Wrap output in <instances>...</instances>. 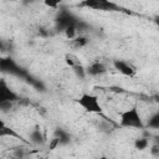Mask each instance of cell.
Masks as SVG:
<instances>
[{"instance_id":"ba28073f","label":"cell","mask_w":159,"mask_h":159,"mask_svg":"<svg viewBox=\"0 0 159 159\" xmlns=\"http://www.w3.org/2000/svg\"><path fill=\"white\" fill-rule=\"evenodd\" d=\"M0 67H1L2 72H9V73L16 75V76H22L24 75V70L21 67H19V65H16L11 57L1 58L0 60Z\"/></svg>"},{"instance_id":"9c48e42d","label":"cell","mask_w":159,"mask_h":159,"mask_svg":"<svg viewBox=\"0 0 159 159\" xmlns=\"http://www.w3.org/2000/svg\"><path fill=\"white\" fill-rule=\"evenodd\" d=\"M86 72H87V76L98 77V76H102L107 72V67L101 61H93L92 63H89L86 67Z\"/></svg>"},{"instance_id":"7a4b0ae2","label":"cell","mask_w":159,"mask_h":159,"mask_svg":"<svg viewBox=\"0 0 159 159\" xmlns=\"http://www.w3.org/2000/svg\"><path fill=\"white\" fill-rule=\"evenodd\" d=\"M77 104L83 108L88 113H94V114H103V108L102 104L98 99V97L93 93L83 92L76 98Z\"/></svg>"},{"instance_id":"603a6c76","label":"cell","mask_w":159,"mask_h":159,"mask_svg":"<svg viewBox=\"0 0 159 159\" xmlns=\"http://www.w3.org/2000/svg\"><path fill=\"white\" fill-rule=\"evenodd\" d=\"M10 159H17V158H14V157H11V158H10Z\"/></svg>"},{"instance_id":"44dd1931","label":"cell","mask_w":159,"mask_h":159,"mask_svg":"<svg viewBox=\"0 0 159 159\" xmlns=\"http://www.w3.org/2000/svg\"><path fill=\"white\" fill-rule=\"evenodd\" d=\"M153 21H154V24H155L157 26H159V15H155V16L153 17Z\"/></svg>"},{"instance_id":"e0dca14e","label":"cell","mask_w":159,"mask_h":159,"mask_svg":"<svg viewBox=\"0 0 159 159\" xmlns=\"http://www.w3.org/2000/svg\"><path fill=\"white\" fill-rule=\"evenodd\" d=\"M148 147H149V140H148V138H137V139L134 140V148H135L137 150H139V152L145 150Z\"/></svg>"},{"instance_id":"7402d4cb","label":"cell","mask_w":159,"mask_h":159,"mask_svg":"<svg viewBox=\"0 0 159 159\" xmlns=\"http://www.w3.org/2000/svg\"><path fill=\"white\" fill-rule=\"evenodd\" d=\"M98 159H109V158H108L107 155H101V157H99Z\"/></svg>"},{"instance_id":"30bf717a","label":"cell","mask_w":159,"mask_h":159,"mask_svg":"<svg viewBox=\"0 0 159 159\" xmlns=\"http://www.w3.org/2000/svg\"><path fill=\"white\" fill-rule=\"evenodd\" d=\"M29 142H30V144H34V145H37V147L39 145H43L46 143V138H45V135H43V133H42V130L40 129L39 125H35L30 130Z\"/></svg>"},{"instance_id":"277c9868","label":"cell","mask_w":159,"mask_h":159,"mask_svg":"<svg viewBox=\"0 0 159 159\" xmlns=\"http://www.w3.org/2000/svg\"><path fill=\"white\" fill-rule=\"evenodd\" d=\"M81 7L101 10V11H123L124 9L118 4L109 1V0H83L78 4Z\"/></svg>"},{"instance_id":"4fadbf2b","label":"cell","mask_w":159,"mask_h":159,"mask_svg":"<svg viewBox=\"0 0 159 159\" xmlns=\"http://www.w3.org/2000/svg\"><path fill=\"white\" fill-rule=\"evenodd\" d=\"M88 42H89V40H88V37H86L84 35H78L76 39H73L72 41H71V47L72 48H83V47H86L87 45H88Z\"/></svg>"},{"instance_id":"9a60e30c","label":"cell","mask_w":159,"mask_h":159,"mask_svg":"<svg viewBox=\"0 0 159 159\" xmlns=\"http://www.w3.org/2000/svg\"><path fill=\"white\" fill-rule=\"evenodd\" d=\"M78 31H80V29H78V26L77 25H71V26H68L65 31H63V34H65V36L68 39V40H73V39H76L77 36H78Z\"/></svg>"},{"instance_id":"ac0fdd59","label":"cell","mask_w":159,"mask_h":159,"mask_svg":"<svg viewBox=\"0 0 159 159\" xmlns=\"http://www.w3.org/2000/svg\"><path fill=\"white\" fill-rule=\"evenodd\" d=\"M72 70H73V72L76 73V76H77L78 78H84V77L87 76L86 68H84L82 65H80V66H77V67H75V68H72Z\"/></svg>"},{"instance_id":"ffe728a7","label":"cell","mask_w":159,"mask_h":159,"mask_svg":"<svg viewBox=\"0 0 159 159\" xmlns=\"http://www.w3.org/2000/svg\"><path fill=\"white\" fill-rule=\"evenodd\" d=\"M45 5L47 7H52V9H57L60 6V2H51V1H45Z\"/></svg>"},{"instance_id":"6da1fadb","label":"cell","mask_w":159,"mask_h":159,"mask_svg":"<svg viewBox=\"0 0 159 159\" xmlns=\"http://www.w3.org/2000/svg\"><path fill=\"white\" fill-rule=\"evenodd\" d=\"M119 124L124 128H134V129L145 128V124L142 119V116L137 106H133L119 114Z\"/></svg>"},{"instance_id":"d6986e66","label":"cell","mask_w":159,"mask_h":159,"mask_svg":"<svg viewBox=\"0 0 159 159\" xmlns=\"http://www.w3.org/2000/svg\"><path fill=\"white\" fill-rule=\"evenodd\" d=\"M12 107H14V103H10V102L0 103V109H1V112H7V111L11 109Z\"/></svg>"},{"instance_id":"5b68a950","label":"cell","mask_w":159,"mask_h":159,"mask_svg":"<svg viewBox=\"0 0 159 159\" xmlns=\"http://www.w3.org/2000/svg\"><path fill=\"white\" fill-rule=\"evenodd\" d=\"M21 101V96L17 94L15 91H12L10 88V86L6 83V81L4 78L0 80V103H16Z\"/></svg>"},{"instance_id":"3957f363","label":"cell","mask_w":159,"mask_h":159,"mask_svg":"<svg viewBox=\"0 0 159 159\" xmlns=\"http://www.w3.org/2000/svg\"><path fill=\"white\" fill-rule=\"evenodd\" d=\"M56 24H57V29L60 31H65L71 25H77L80 30H83V27L86 26V24L83 21H81V19H78L76 15H73L68 10H61L58 12V15L56 17Z\"/></svg>"},{"instance_id":"cb8c5ba5","label":"cell","mask_w":159,"mask_h":159,"mask_svg":"<svg viewBox=\"0 0 159 159\" xmlns=\"http://www.w3.org/2000/svg\"><path fill=\"white\" fill-rule=\"evenodd\" d=\"M157 137H158V138H159V134H158V135H157Z\"/></svg>"},{"instance_id":"5bb4252c","label":"cell","mask_w":159,"mask_h":159,"mask_svg":"<svg viewBox=\"0 0 159 159\" xmlns=\"http://www.w3.org/2000/svg\"><path fill=\"white\" fill-rule=\"evenodd\" d=\"M65 61H66L67 66H70L71 68H75V67H77L80 65H82L80 58L76 55H73V53H66L65 55Z\"/></svg>"},{"instance_id":"2e32d148","label":"cell","mask_w":159,"mask_h":159,"mask_svg":"<svg viewBox=\"0 0 159 159\" xmlns=\"http://www.w3.org/2000/svg\"><path fill=\"white\" fill-rule=\"evenodd\" d=\"M27 154H29V152H27V149H26L25 147L19 145V147H14V148H12V157H14V158L25 159V158L27 157Z\"/></svg>"},{"instance_id":"7c38bea8","label":"cell","mask_w":159,"mask_h":159,"mask_svg":"<svg viewBox=\"0 0 159 159\" xmlns=\"http://www.w3.org/2000/svg\"><path fill=\"white\" fill-rule=\"evenodd\" d=\"M145 127L149 129H153V130H159V108L148 117Z\"/></svg>"},{"instance_id":"52a82bcc","label":"cell","mask_w":159,"mask_h":159,"mask_svg":"<svg viewBox=\"0 0 159 159\" xmlns=\"http://www.w3.org/2000/svg\"><path fill=\"white\" fill-rule=\"evenodd\" d=\"M113 67L117 70V72H119V73H122L123 76H127V77H134L137 75L135 67L130 62L124 61V60H114L113 61Z\"/></svg>"},{"instance_id":"8fae6325","label":"cell","mask_w":159,"mask_h":159,"mask_svg":"<svg viewBox=\"0 0 159 159\" xmlns=\"http://www.w3.org/2000/svg\"><path fill=\"white\" fill-rule=\"evenodd\" d=\"M0 137H1V138L11 137V138H16V139L22 140L24 143H30L29 140L24 139V137H22L20 133H17L15 129H12L11 127H7V125L4 123V120H1V122H0Z\"/></svg>"},{"instance_id":"8992f818","label":"cell","mask_w":159,"mask_h":159,"mask_svg":"<svg viewBox=\"0 0 159 159\" xmlns=\"http://www.w3.org/2000/svg\"><path fill=\"white\" fill-rule=\"evenodd\" d=\"M71 142V135L62 128H56L53 132V138L50 143V149H55L60 145H67Z\"/></svg>"}]
</instances>
